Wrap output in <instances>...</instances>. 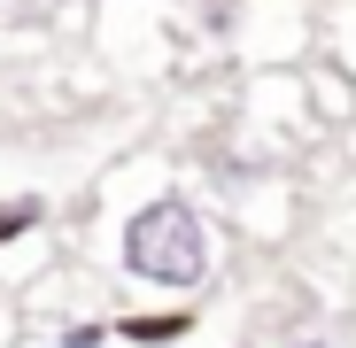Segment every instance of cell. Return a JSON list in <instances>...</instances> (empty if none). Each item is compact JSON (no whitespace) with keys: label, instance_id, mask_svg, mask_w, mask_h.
<instances>
[{"label":"cell","instance_id":"3","mask_svg":"<svg viewBox=\"0 0 356 348\" xmlns=\"http://www.w3.org/2000/svg\"><path fill=\"white\" fill-rule=\"evenodd\" d=\"M39 224H47V194H8V201H0V248L31 240Z\"/></svg>","mask_w":356,"mask_h":348},{"label":"cell","instance_id":"1","mask_svg":"<svg viewBox=\"0 0 356 348\" xmlns=\"http://www.w3.org/2000/svg\"><path fill=\"white\" fill-rule=\"evenodd\" d=\"M116 271L155 286V295H202L217 279V232L202 217V201L186 194H155L116 224Z\"/></svg>","mask_w":356,"mask_h":348},{"label":"cell","instance_id":"4","mask_svg":"<svg viewBox=\"0 0 356 348\" xmlns=\"http://www.w3.org/2000/svg\"><path fill=\"white\" fill-rule=\"evenodd\" d=\"M101 340H108V325H101V317H78V325L54 333V348H101Z\"/></svg>","mask_w":356,"mask_h":348},{"label":"cell","instance_id":"2","mask_svg":"<svg viewBox=\"0 0 356 348\" xmlns=\"http://www.w3.org/2000/svg\"><path fill=\"white\" fill-rule=\"evenodd\" d=\"M108 333L132 340V348H170V340L194 333V317H178V310H170V317H124V325H108Z\"/></svg>","mask_w":356,"mask_h":348},{"label":"cell","instance_id":"5","mask_svg":"<svg viewBox=\"0 0 356 348\" xmlns=\"http://www.w3.org/2000/svg\"><path fill=\"white\" fill-rule=\"evenodd\" d=\"M279 348H333V340H325V333H310V325H302V333H286V340H279Z\"/></svg>","mask_w":356,"mask_h":348}]
</instances>
